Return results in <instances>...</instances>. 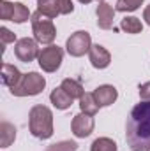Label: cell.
Wrapping results in <instances>:
<instances>
[{
  "label": "cell",
  "instance_id": "13",
  "mask_svg": "<svg viewBox=\"0 0 150 151\" xmlns=\"http://www.w3.org/2000/svg\"><path fill=\"white\" fill-rule=\"evenodd\" d=\"M50 100H51V104H53L57 109H60V111H66V109H69V107L73 106V99H71L60 86L51 91Z\"/></svg>",
  "mask_w": 150,
  "mask_h": 151
},
{
  "label": "cell",
  "instance_id": "11",
  "mask_svg": "<svg viewBox=\"0 0 150 151\" xmlns=\"http://www.w3.org/2000/svg\"><path fill=\"white\" fill-rule=\"evenodd\" d=\"M94 97H95L99 107H108V106L115 104V100L118 97V91L111 84H103V86L94 90Z\"/></svg>",
  "mask_w": 150,
  "mask_h": 151
},
{
  "label": "cell",
  "instance_id": "15",
  "mask_svg": "<svg viewBox=\"0 0 150 151\" xmlns=\"http://www.w3.org/2000/svg\"><path fill=\"white\" fill-rule=\"evenodd\" d=\"M16 139V128L14 125H11L9 121H2L0 123V144L2 148H9Z\"/></svg>",
  "mask_w": 150,
  "mask_h": 151
},
{
  "label": "cell",
  "instance_id": "26",
  "mask_svg": "<svg viewBox=\"0 0 150 151\" xmlns=\"http://www.w3.org/2000/svg\"><path fill=\"white\" fill-rule=\"evenodd\" d=\"M140 99L143 102H150V81L140 84Z\"/></svg>",
  "mask_w": 150,
  "mask_h": 151
},
{
  "label": "cell",
  "instance_id": "9",
  "mask_svg": "<svg viewBox=\"0 0 150 151\" xmlns=\"http://www.w3.org/2000/svg\"><path fill=\"white\" fill-rule=\"evenodd\" d=\"M88 58H90V63L94 69H106L110 63H111V55L110 51L101 46V44H94L88 51Z\"/></svg>",
  "mask_w": 150,
  "mask_h": 151
},
{
  "label": "cell",
  "instance_id": "27",
  "mask_svg": "<svg viewBox=\"0 0 150 151\" xmlns=\"http://www.w3.org/2000/svg\"><path fill=\"white\" fill-rule=\"evenodd\" d=\"M143 19L147 21V25L150 27V5H147L145 11H143Z\"/></svg>",
  "mask_w": 150,
  "mask_h": 151
},
{
  "label": "cell",
  "instance_id": "23",
  "mask_svg": "<svg viewBox=\"0 0 150 151\" xmlns=\"http://www.w3.org/2000/svg\"><path fill=\"white\" fill-rule=\"evenodd\" d=\"M0 18L5 19V21H11V18H12V4H11V2L2 0V5H0Z\"/></svg>",
  "mask_w": 150,
  "mask_h": 151
},
{
  "label": "cell",
  "instance_id": "25",
  "mask_svg": "<svg viewBox=\"0 0 150 151\" xmlns=\"http://www.w3.org/2000/svg\"><path fill=\"white\" fill-rule=\"evenodd\" d=\"M58 9H60V14H71L74 11V4L73 0H58Z\"/></svg>",
  "mask_w": 150,
  "mask_h": 151
},
{
  "label": "cell",
  "instance_id": "19",
  "mask_svg": "<svg viewBox=\"0 0 150 151\" xmlns=\"http://www.w3.org/2000/svg\"><path fill=\"white\" fill-rule=\"evenodd\" d=\"M28 18H32V14H30L28 7H27V5H23L21 2H14V4H12V18H11V21H14V23L21 25V23L28 21Z\"/></svg>",
  "mask_w": 150,
  "mask_h": 151
},
{
  "label": "cell",
  "instance_id": "24",
  "mask_svg": "<svg viewBox=\"0 0 150 151\" xmlns=\"http://www.w3.org/2000/svg\"><path fill=\"white\" fill-rule=\"evenodd\" d=\"M0 39H2V46H7L11 42H16V34H12L9 28L2 27L0 28Z\"/></svg>",
  "mask_w": 150,
  "mask_h": 151
},
{
  "label": "cell",
  "instance_id": "8",
  "mask_svg": "<svg viewBox=\"0 0 150 151\" xmlns=\"http://www.w3.org/2000/svg\"><path fill=\"white\" fill-rule=\"evenodd\" d=\"M94 127H95L94 118H92L90 114H85V113L76 114L74 118H73V123H71L73 134H74L76 137H79V139L88 137V135L94 132Z\"/></svg>",
  "mask_w": 150,
  "mask_h": 151
},
{
  "label": "cell",
  "instance_id": "2",
  "mask_svg": "<svg viewBox=\"0 0 150 151\" xmlns=\"http://www.w3.org/2000/svg\"><path fill=\"white\" fill-rule=\"evenodd\" d=\"M28 130L37 139H50L53 135V113L46 106H34L28 113Z\"/></svg>",
  "mask_w": 150,
  "mask_h": 151
},
{
  "label": "cell",
  "instance_id": "28",
  "mask_svg": "<svg viewBox=\"0 0 150 151\" xmlns=\"http://www.w3.org/2000/svg\"><path fill=\"white\" fill-rule=\"evenodd\" d=\"M78 2H79V4H85V5H87V4H90L92 0H78Z\"/></svg>",
  "mask_w": 150,
  "mask_h": 151
},
{
  "label": "cell",
  "instance_id": "4",
  "mask_svg": "<svg viewBox=\"0 0 150 151\" xmlns=\"http://www.w3.org/2000/svg\"><path fill=\"white\" fill-rule=\"evenodd\" d=\"M44 86H46L44 76H41L39 72H28V74H23L18 86L11 88V93L14 97H34L44 90Z\"/></svg>",
  "mask_w": 150,
  "mask_h": 151
},
{
  "label": "cell",
  "instance_id": "12",
  "mask_svg": "<svg viewBox=\"0 0 150 151\" xmlns=\"http://www.w3.org/2000/svg\"><path fill=\"white\" fill-rule=\"evenodd\" d=\"M23 74L11 63H4L2 65V84L7 86V88H14L20 84Z\"/></svg>",
  "mask_w": 150,
  "mask_h": 151
},
{
  "label": "cell",
  "instance_id": "7",
  "mask_svg": "<svg viewBox=\"0 0 150 151\" xmlns=\"http://www.w3.org/2000/svg\"><path fill=\"white\" fill-rule=\"evenodd\" d=\"M37 44L39 42L36 39H28V37L18 39L14 42V55H16V58L25 62V63L34 62L36 58H39V53H41Z\"/></svg>",
  "mask_w": 150,
  "mask_h": 151
},
{
  "label": "cell",
  "instance_id": "5",
  "mask_svg": "<svg viewBox=\"0 0 150 151\" xmlns=\"http://www.w3.org/2000/svg\"><path fill=\"white\" fill-rule=\"evenodd\" d=\"M39 67L44 70V72H57L64 62V49L60 46H55V44H50L48 47H42V51L39 53Z\"/></svg>",
  "mask_w": 150,
  "mask_h": 151
},
{
  "label": "cell",
  "instance_id": "6",
  "mask_svg": "<svg viewBox=\"0 0 150 151\" xmlns=\"http://www.w3.org/2000/svg\"><path fill=\"white\" fill-rule=\"evenodd\" d=\"M90 47H92V37H90V34L85 32V30L74 32L71 37L67 39V42H66L67 53H69L71 56H74V58H79V56H83L85 53H88Z\"/></svg>",
  "mask_w": 150,
  "mask_h": 151
},
{
  "label": "cell",
  "instance_id": "17",
  "mask_svg": "<svg viewBox=\"0 0 150 151\" xmlns=\"http://www.w3.org/2000/svg\"><path fill=\"white\" fill-rule=\"evenodd\" d=\"M120 28H122L124 32H127V34L136 35V34H141V32H143V23H141L136 16H125V18L122 19V23H120Z\"/></svg>",
  "mask_w": 150,
  "mask_h": 151
},
{
  "label": "cell",
  "instance_id": "10",
  "mask_svg": "<svg viewBox=\"0 0 150 151\" xmlns=\"http://www.w3.org/2000/svg\"><path fill=\"white\" fill-rule=\"evenodd\" d=\"M95 14H97V27L103 30H111L113 19H115V9L108 2H99Z\"/></svg>",
  "mask_w": 150,
  "mask_h": 151
},
{
  "label": "cell",
  "instance_id": "22",
  "mask_svg": "<svg viewBox=\"0 0 150 151\" xmlns=\"http://www.w3.org/2000/svg\"><path fill=\"white\" fill-rule=\"evenodd\" d=\"M44 151H78V144L74 141H62V142H55L48 146Z\"/></svg>",
  "mask_w": 150,
  "mask_h": 151
},
{
  "label": "cell",
  "instance_id": "18",
  "mask_svg": "<svg viewBox=\"0 0 150 151\" xmlns=\"http://www.w3.org/2000/svg\"><path fill=\"white\" fill-rule=\"evenodd\" d=\"M79 109H81V113L90 114V116H94V114L99 111V104H97L94 93H85L79 99Z\"/></svg>",
  "mask_w": 150,
  "mask_h": 151
},
{
  "label": "cell",
  "instance_id": "3",
  "mask_svg": "<svg viewBox=\"0 0 150 151\" xmlns=\"http://www.w3.org/2000/svg\"><path fill=\"white\" fill-rule=\"evenodd\" d=\"M32 34H34V39L37 40L39 44H53V40L57 37V28L51 21V18L48 16H42L41 12H34L32 18Z\"/></svg>",
  "mask_w": 150,
  "mask_h": 151
},
{
  "label": "cell",
  "instance_id": "1",
  "mask_svg": "<svg viewBox=\"0 0 150 151\" xmlns=\"http://www.w3.org/2000/svg\"><path fill=\"white\" fill-rule=\"evenodd\" d=\"M125 139L133 151H150V102L133 107L125 125Z\"/></svg>",
  "mask_w": 150,
  "mask_h": 151
},
{
  "label": "cell",
  "instance_id": "20",
  "mask_svg": "<svg viewBox=\"0 0 150 151\" xmlns=\"http://www.w3.org/2000/svg\"><path fill=\"white\" fill-rule=\"evenodd\" d=\"M90 151H117V142L110 137H99L92 142Z\"/></svg>",
  "mask_w": 150,
  "mask_h": 151
},
{
  "label": "cell",
  "instance_id": "16",
  "mask_svg": "<svg viewBox=\"0 0 150 151\" xmlns=\"http://www.w3.org/2000/svg\"><path fill=\"white\" fill-rule=\"evenodd\" d=\"M37 12H41L42 16H48V18L55 19L60 14L58 0H37Z\"/></svg>",
  "mask_w": 150,
  "mask_h": 151
},
{
  "label": "cell",
  "instance_id": "14",
  "mask_svg": "<svg viewBox=\"0 0 150 151\" xmlns=\"http://www.w3.org/2000/svg\"><path fill=\"white\" fill-rule=\"evenodd\" d=\"M60 88L74 100V99H81L83 95H85V90H83V86H81V83L79 81H76V79H71V77H67V79H64L62 81V84H60Z\"/></svg>",
  "mask_w": 150,
  "mask_h": 151
},
{
  "label": "cell",
  "instance_id": "29",
  "mask_svg": "<svg viewBox=\"0 0 150 151\" xmlns=\"http://www.w3.org/2000/svg\"><path fill=\"white\" fill-rule=\"evenodd\" d=\"M97 2H104V0H97Z\"/></svg>",
  "mask_w": 150,
  "mask_h": 151
},
{
  "label": "cell",
  "instance_id": "21",
  "mask_svg": "<svg viewBox=\"0 0 150 151\" xmlns=\"http://www.w3.org/2000/svg\"><path fill=\"white\" fill-rule=\"evenodd\" d=\"M141 5H143V0H117L115 11H120V12H134Z\"/></svg>",
  "mask_w": 150,
  "mask_h": 151
}]
</instances>
